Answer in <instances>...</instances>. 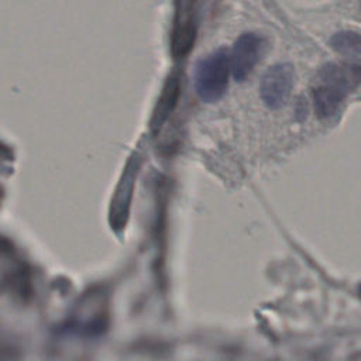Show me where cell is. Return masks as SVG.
Segmentation results:
<instances>
[{
	"label": "cell",
	"instance_id": "6da1fadb",
	"mask_svg": "<svg viewBox=\"0 0 361 361\" xmlns=\"http://www.w3.org/2000/svg\"><path fill=\"white\" fill-rule=\"evenodd\" d=\"M361 85V63L330 62L324 65L316 78L313 102L316 114L326 120L333 117L350 92Z\"/></svg>",
	"mask_w": 361,
	"mask_h": 361
},
{
	"label": "cell",
	"instance_id": "3957f363",
	"mask_svg": "<svg viewBox=\"0 0 361 361\" xmlns=\"http://www.w3.org/2000/svg\"><path fill=\"white\" fill-rule=\"evenodd\" d=\"M199 0H173L175 14L171 31V52L175 59H182L192 51L196 35V10Z\"/></svg>",
	"mask_w": 361,
	"mask_h": 361
},
{
	"label": "cell",
	"instance_id": "277c9868",
	"mask_svg": "<svg viewBox=\"0 0 361 361\" xmlns=\"http://www.w3.org/2000/svg\"><path fill=\"white\" fill-rule=\"evenodd\" d=\"M295 83V71L289 63H276L265 71L259 94L267 107L276 110L285 106Z\"/></svg>",
	"mask_w": 361,
	"mask_h": 361
},
{
	"label": "cell",
	"instance_id": "7a4b0ae2",
	"mask_svg": "<svg viewBox=\"0 0 361 361\" xmlns=\"http://www.w3.org/2000/svg\"><path fill=\"white\" fill-rule=\"evenodd\" d=\"M230 73V52L226 48H219L200 59L195 69L197 96L206 103L217 102L226 93Z\"/></svg>",
	"mask_w": 361,
	"mask_h": 361
},
{
	"label": "cell",
	"instance_id": "8992f818",
	"mask_svg": "<svg viewBox=\"0 0 361 361\" xmlns=\"http://www.w3.org/2000/svg\"><path fill=\"white\" fill-rule=\"evenodd\" d=\"M179 83L180 80L178 75H172L171 78H168L164 92L161 94V99L155 109V114L152 118L154 126H161L166 120V117L171 114L172 109L176 104V97L179 94Z\"/></svg>",
	"mask_w": 361,
	"mask_h": 361
},
{
	"label": "cell",
	"instance_id": "5b68a950",
	"mask_svg": "<svg viewBox=\"0 0 361 361\" xmlns=\"http://www.w3.org/2000/svg\"><path fill=\"white\" fill-rule=\"evenodd\" d=\"M262 51V37H259L255 32L241 34L235 39L230 52V66L233 78L238 82L245 80L257 66L258 61L261 59Z\"/></svg>",
	"mask_w": 361,
	"mask_h": 361
},
{
	"label": "cell",
	"instance_id": "ba28073f",
	"mask_svg": "<svg viewBox=\"0 0 361 361\" xmlns=\"http://www.w3.org/2000/svg\"><path fill=\"white\" fill-rule=\"evenodd\" d=\"M360 292H361V290H360Z\"/></svg>",
	"mask_w": 361,
	"mask_h": 361
},
{
	"label": "cell",
	"instance_id": "52a82bcc",
	"mask_svg": "<svg viewBox=\"0 0 361 361\" xmlns=\"http://www.w3.org/2000/svg\"><path fill=\"white\" fill-rule=\"evenodd\" d=\"M331 48L354 61H361V34L354 31H338L330 38Z\"/></svg>",
	"mask_w": 361,
	"mask_h": 361
}]
</instances>
